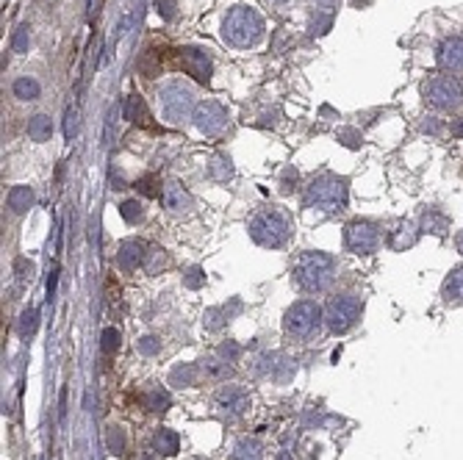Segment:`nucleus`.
<instances>
[{"label":"nucleus","instance_id":"obj_28","mask_svg":"<svg viewBox=\"0 0 463 460\" xmlns=\"http://www.w3.org/2000/svg\"><path fill=\"white\" fill-rule=\"evenodd\" d=\"M208 175L217 180V183H225V180H231L233 177V164L228 156H217V158H211V164H208Z\"/></svg>","mask_w":463,"mask_h":460},{"label":"nucleus","instance_id":"obj_22","mask_svg":"<svg viewBox=\"0 0 463 460\" xmlns=\"http://www.w3.org/2000/svg\"><path fill=\"white\" fill-rule=\"evenodd\" d=\"M11 92H14V97H17V100L31 103V100H36V97L42 95V86H39V81H36V78L25 75V78H17V81H14Z\"/></svg>","mask_w":463,"mask_h":460},{"label":"nucleus","instance_id":"obj_7","mask_svg":"<svg viewBox=\"0 0 463 460\" xmlns=\"http://www.w3.org/2000/svg\"><path fill=\"white\" fill-rule=\"evenodd\" d=\"M322 308L314 302V299H300L294 302L289 311H286V319H283V327L291 339H311L319 325H322Z\"/></svg>","mask_w":463,"mask_h":460},{"label":"nucleus","instance_id":"obj_9","mask_svg":"<svg viewBox=\"0 0 463 460\" xmlns=\"http://www.w3.org/2000/svg\"><path fill=\"white\" fill-rule=\"evenodd\" d=\"M344 244L355 255H372L383 244V230L369 219H355L344 228Z\"/></svg>","mask_w":463,"mask_h":460},{"label":"nucleus","instance_id":"obj_12","mask_svg":"<svg viewBox=\"0 0 463 460\" xmlns=\"http://www.w3.org/2000/svg\"><path fill=\"white\" fill-rule=\"evenodd\" d=\"M161 200H164V208H167L170 214H175V217H186V214H192V208H194L192 194H189L177 180H167V183H164Z\"/></svg>","mask_w":463,"mask_h":460},{"label":"nucleus","instance_id":"obj_8","mask_svg":"<svg viewBox=\"0 0 463 460\" xmlns=\"http://www.w3.org/2000/svg\"><path fill=\"white\" fill-rule=\"evenodd\" d=\"M424 100L438 111H455L463 103V89L452 75H433L424 83Z\"/></svg>","mask_w":463,"mask_h":460},{"label":"nucleus","instance_id":"obj_45","mask_svg":"<svg viewBox=\"0 0 463 460\" xmlns=\"http://www.w3.org/2000/svg\"><path fill=\"white\" fill-rule=\"evenodd\" d=\"M297 177H300V175H297V170H291V167L283 172V180H281V191H283V194H289L291 183H297Z\"/></svg>","mask_w":463,"mask_h":460},{"label":"nucleus","instance_id":"obj_36","mask_svg":"<svg viewBox=\"0 0 463 460\" xmlns=\"http://www.w3.org/2000/svg\"><path fill=\"white\" fill-rule=\"evenodd\" d=\"M36 308H28V311H22V316H20V336H31L34 333V327H36Z\"/></svg>","mask_w":463,"mask_h":460},{"label":"nucleus","instance_id":"obj_3","mask_svg":"<svg viewBox=\"0 0 463 460\" xmlns=\"http://www.w3.org/2000/svg\"><path fill=\"white\" fill-rule=\"evenodd\" d=\"M250 238L258 244V247H269V250H281L291 236V222L286 217V211L275 208V205H267V208H258L250 222Z\"/></svg>","mask_w":463,"mask_h":460},{"label":"nucleus","instance_id":"obj_26","mask_svg":"<svg viewBox=\"0 0 463 460\" xmlns=\"http://www.w3.org/2000/svg\"><path fill=\"white\" fill-rule=\"evenodd\" d=\"M122 116L130 119V122H147V106H145L142 95H128L125 109H122Z\"/></svg>","mask_w":463,"mask_h":460},{"label":"nucleus","instance_id":"obj_17","mask_svg":"<svg viewBox=\"0 0 463 460\" xmlns=\"http://www.w3.org/2000/svg\"><path fill=\"white\" fill-rule=\"evenodd\" d=\"M386 238H389V247L394 252H405V250H410L419 241V228L413 222H397V228L389 230Z\"/></svg>","mask_w":463,"mask_h":460},{"label":"nucleus","instance_id":"obj_48","mask_svg":"<svg viewBox=\"0 0 463 460\" xmlns=\"http://www.w3.org/2000/svg\"><path fill=\"white\" fill-rule=\"evenodd\" d=\"M450 133H452L455 139H463V116L452 119V125H450Z\"/></svg>","mask_w":463,"mask_h":460},{"label":"nucleus","instance_id":"obj_53","mask_svg":"<svg viewBox=\"0 0 463 460\" xmlns=\"http://www.w3.org/2000/svg\"><path fill=\"white\" fill-rule=\"evenodd\" d=\"M194 460H203V458H194Z\"/></svg>","mask_w":463,"mask_h":460},{"label":"nucleus","instance_id":"obj_18","mask_svg":"<svg viewBox=\"0 0 463 460\" xmlns=\"http://www.w3.org/2000/svg\"><path fill=\"white\" fill-rule=\"evenodd\" d=\"M419 228L424 230V233H430V236H444L450 230V217L441 208H424Z\"/></svg>","mask_w":463,"mask_h":460},{"label":"nucleus","instance_id":"obj_30","mask_svg":"<svg viewBox=\"0 0 463 460\" xmlns=\"http://www.w3.org/2000/svg\"><path fill=\"white\" fill-rule=\"evenodd\" d=\"M119 217H122L128 225H139L142 217H145V211H142L139 200H125V203L119 205Z\"/></svg>","mask_w":463,"mask_h":460},{"label":"nucleus","instance_id":"obj_43","mask_svg":"<svg viewBox=\"0 0 463 460\" xmlns=\"http://www.w3.org/2000/svg\"><path fill=\"white\" fill-rule=\"evenodd\" d=\"M175 8H177V0H156V11H159L164 20H173Z\"/></svg>","mask_w":463,"mask_h":460},{"label":"nucleus","instance_id":"obj_13","mask_svg":"<svg viewBox=\"0 0 463 460\" xmlns=\"http://www.w3.org/2000/svg\"><path fill=\"white\" fill-rule=\"evenodd\" d=\"M217 407L225 413V416H241V413H247V407H250V394L244 391V388H239V386H228V388H222L220 394H217Z\"/></svg>","mask_w":463,"mask_h":460},{"label":"nucleus","instance_id":"obj_15","mask_svg":"<svg viewBox=\"0 0 463 460\" xmlns=\"http://www.w3.org/2000/svg\"><path fill=\"white\" fill-rule=\"evenodd\" d=\"M147 247L139 241V238H128V241H122L119 244V250H116V264H119V269L122 272H133V269H139L145 261H147V252H145Z\"/></svg>","mask_w":463,"mask_h":460},{"label":"nucleus","instance_id":"obj_44","mask_svg":"<svg viewBox=\"0 0 463 460\" xmlns=\"http://www.w3.org/2000/svg\"><path fill=\"white\" fill-rule=\"evenodd\" d=\"M220 355H222V358L228 360V363H233V360H236L239 355H241V346H239V344H233V341H228V344H222V346H220Z\"/></svg>","mask_w":463,"mask_h":460},{"label":"nucleus","instance_id":"obj_2","mask_svg":"<svg viewBox=\"0 0 463 460\" xmlns=\"http://www.w3.org/2000/svg\"><path fill=\"white\" fill-rule=\"evenodd\" d=\"M305 208L311 211H319V214H342L347 211V200H349V189L347 180L339 177V175H319L311 180V186L305 189Z\"/></svg>","mask_w":463,"mask_h":460},{"label":"nucleus","instance_id":"obj_35","mask_svg":"<svg viewBox=\"0 0 463 460\" xmlns=\"http://www.w3.org/2000/svg\"><path fill=\"white\" fill-rule=\"evenodd\" d=\"M14 275H17L20 283H31L34 280V264L25 261V258H17L14 261Z\"/></svg>","mask_w":463,"mask_h":460},{"label":"nucleus","instance_id":"obj_11","mask_svg":"<svg viewBox=\"0 0 463 460\" xmlns=\"http://www.w3.org/2000/svg\"><path fill=\"white\" fill-rule=\"evenodd\" d=\"M180 67L197 81V83H208L211 81V56L200 48H183L180 50Z\"/></svg>","mask_w":463,"mask_h":460},{"label":"nucleus","instance_id":"obj_49","mask_svg":"<svg viewBox=\"0 0 463 460\" xmlns=\"http://www.w3.org/2000/svg\"><path fill=\"white\" fill-rule=\"evenodd\" d=\"M56 283H58V272L51 275V280H48V299H53L56 297Z\"/></svg>","mask_w":463,"mask_h":460},{"label":"nucleus","instance_id":"obj_4","mask_svg":"<svg viewBox=\"0 0 463 460\" xmlns=\"http://www.w3.org/2000/svg\"><path fill=\"white\" fill-rule=\"evenodd\" d=\"M222 36L233 48H253L264 36V20L253 6H233L222 20Z\"/></svg>","mask_w":463,"mask_h":460},{"label":"nucleus","instance_id":"obj_51","mask_svg":"<svg viewBox=\"0 0 463 460\" xmlns=\"http://www.w3.org/2000/svg\"><path fill=\"white\" fill-rule=\"evenodd\" d=\"M278 460H291V458H289V452H283V455H281Z\"/></svg>","mask_w":463,"mask_h":460},{"label":"nucleus","instance_id":"obj_34","mask_svg":"<svg viewBox=\"0 0 463 460\" xmlns=\"http://www.w3.org/2000/svg\"><path fill=\"white\" fill-rule=\"evenodd\" d=\"M100 349H103L106 355H114L116 349H119V330H116V327H106V330H103V336H100Z\"/></svg>","mask_w":463,"mask_h":460},{"label":"nucleus","instance_id":"obj_29","mask_svg":"<svg viewBox=\"0 0 463 460\" xmlns=\"http://www.w3.org/2000/svg\"><path fill=\"white\" fill-rule=\"evenodd\" d=\"M203 374L206 377H211V380H225L228 374H231V363L228 360H203Z\"/></svg>","mask_w":463,"mask_h":460},{"label":"nucleus","instance_id":"obj_41","mask_svg":"<svg viewBox=\"0 0 463 460\" xmlns=\"http://www.w3.org/2000/svg\"><path fill=\"white\" fill-rule=\"evenodd\" d=\"M145 264H147V269H150V272H156V269H159V264L164 266V264H167V255H164V250L153 247V250L147 252V261H145Z\"/></svg>","mask_w":463,"mask_h":460},{"label":"nucleus","instance_id":"obj_32","mask_svg":"<svg viewBox=\"0 0 463 460\" xmlns=\"http://www.w3.org/2000/svg\"><path fill=\"white\" fill-rule=\"evenodd\" d=\"M136 189H139L145 197H159V194L164 191V186H161V180H159L156 175H145L142 180H136Z\"/></svg>","mask_w":463,"mask_h":460},{"label":"nucleus","instance_id":"obj_33","mask_svg":"<svg viewBox=\"0 0 463 460\" xmlns=\"http://www.w3.org/2000/svg\"><path fill=\"white\" fill-rule=\"evenodd\" d=\"M106 444H109V452L112 455H122L125 452V430L122 427H109Z\"/></svg>","mask_w":463,"mask_h":460},{"label":"nucleus","instance_id":"obj_46","mask_svg":"<svg viewBox=\"0 0 463 460\" xmlns=\"http://www.w3.org/2000/svg\"><path fill=\"white\" fill-rule=\"evenodd\" d=\"M422 130L430 133V136H436V133H441V122H438L436 116H427V119L422 122Z\"/></svg>","mask_w":463,"mask_h":460},{"label":"nucleus","instance_id":"obj_16","mask_svg":"<svg viewBox=\"0 0 463 460\" xmlns=\"http://www.w3.org/2000/svg\"><path fill=\"white\" fill-rule=\"evenodd\" d=\"M438 64L450 72L463 69V36H452V39H444L441 48H438Z\"/></svg>","mask_w":463,"mask_h":460},{"label":"nucleus","instance_id":"obj_14","mask_svg":"<svg viewBox=\"0 0 463 460\" xmlns=\"http://www.w3.org/2000/svg\"><path fill=\"white\" fill-rule=\"evenodd\" d=\"M339 3H342V0H311V8H314L311 34H314V36H322V34H328V31L333 28Z\"/></svg>","mask_w":463,"mask_h":460},{"label":"nucleus","instance_id":"obj_6","mask_svg":"<svg viewBox=\"0 0 463 460\" xmlns=\"http://www.w3.org/2000/svg\"><path fill=\"white\" fill-rule=\"evenodd\" d=\"M363 313V299L355 297V294H342V297H333L325 308V325L330 327V333L336 336H344L349 333L358 319Z\"/></svg>","mask_w":463,"mask_h":460},{"label":"nucleus","instance_id":"obj_25","mask_svg":"<svg viewBox=\"0 0 463 460\" xmlns=\"http://www.w3.org/2000/svg\"><path fill=\"white\" fill-rule=\"evenodd\" d=\"M231 460H264V449L255 438H241L233 449Z\"/></svg>","mask_w":463,"mask_h":460},{"label":"nucleus","instance_id":"obj_31","mask_svg":"<svg viewBox=\"0 0 463 460\" xmlns=\"http://www.w3.org/2000/svg\"><path fill=\"white\" fill-rule=\"evenodd\" d=\"M28 48H31V28L17 25V31L11 34V50L14 53H28Z\"/></svg>","mask_w":463,"mask_h":460},{"label":"nucleus","instance_id":"obj_50","mask_svg":"<svg viewBox=\"0 0 463 460\" xmlns=\"http://www.w3.org/2000/svg\"><path fill=\"white\" fill-rule=\"evenodd\" d=\"M455 247H458V252L463 255V230L458 233V236H455Z\"/></svg>","mask_w":463,"mask_h":460},{"label":"nucleus","instance_id":"obj_5","mask_svg":"<svg viewBox=\"0 0 463 460\" xmlns=\"http://www.w3.org/2000/svg\"><path fill=\"white\" fill-rule=\"evenodd\" d=\"M159 106H161V114L164 119H170L173 125H180L186 119L194 116V95L189 86H183L180 81H170L159 89Z\"/></svg>","mask_w":463,"mask_h":460},{"label":"nucleus","instance_id":"obj_37","mask_svg":"<svg viewBox=\"0 0 463 460\" xmlns=\"http://www.w3.org/2000/svg\"><path fill=\"white\" fill-rule=\"evenodd\" d=\"M78 125H81V122H78V111H75V109H67V111H64V136H67L69 142L78 136Z\"/></svg>","mask_w":463,"mask_h":460},{"label":"nucleus","instance_id":"obj_47","mask_svg":"<svg viewBox=\"0 0 463 460\" xmlns=\"http://www.w3.org/2000/svg\"><path fill=\"white\" fill-rule=\"evenodd\" d=\"M114 119H116V109H112V111H109V116H106V133H103V144H109V142H112V133H114Z\"/></svg>","mask_w":463,"mask_h":460},{"label":"nucleus","instance_id":"obj_40","mask_svg":"<svg viewBox=\"0 0 463 460\" xmlns=\"http://www.w3.org/2000/svg\"><path fill=\"white\" fill-rule=\"evenodd\" d=\"M339 142H342L344 147H349V150H358V147H361V133H358L355 128H342V130H339Z\"/></svg>","mask_w":463,"mask_h":460},{"label":"nucleus","instance_id":"obj_27","mask_svg":"<svg viewBox=\"0 0 463 460\" xmlns=\"http://www.w3.org/2000/svg\"><path fill=\"white\" fill-rule=\"evenodd\" d=\"M145 405L153 410V413H164L170 407V394L161 388V386H150L145 391Z\"/></svg>","mask_w":463,"mask_h":460},{"label":"nucleus","instance_id":"obj_1","mask_svg":"<svg viewBox=\"0 0 463 460\" xmlns=\"http://www.w3.org/2000/svg\"><path fill=\"white\" fill-rule=\"evenodd\" d=\"M294 286L305 294H322L336 280V258L322 250H305L291 269Z\"/></svg>","mask_w":463,"mask_h":460},{"label":"nucleus","instance_id":"obj_20","mask_svg":"<svg viewBox=\"0 0 463 460\" xmlns=\"http://www.w3.org/2000/svg\"><path fill=\"white\" fill-rule=\"evenodd\" d=\"M200 366H194V363H177L173 372H170V383L173 386H186V388H192V386H197V380H200Z\"/></svg>","mask_w":463,"mask_h":460},{"label":"nucleus","instance_id":"obj_52","mask_svg":"<svg viewBox=\"0 0 463 460\" xmlns=\"http://www.w3.org/2000/svg\"><path fill=\"white\" fill-rule=\"evenodd\" d=\"M272 3H286V0H272Z\"/></svg>","mask_w":463,"mask_h":460},{"label":"nucleus","instance_id":"obj_23","mask_svg":"<svg viewBox=\"0 0 463 460\" xmlns=\"http://www.w3.org/2000/svg\"><path fill=\"white\" fill-rule=\"evenodd\" d=\"M28 136L31 142H48L53 136V122L48 114H36L28 119Z\"/></svg>","mask_w":463,"mask_h":460},{"label":"nucleus","instance_id":"obj_38","mask_svg":"<svg viewBox=\"0 0 463 460\" xmlns=\"http://www.w3.org/2000/svg\"><path fill=\"white\" fill-rule=\"evenodd\" d=\"M183 286H186V288L206 286V272H203L200 266H192V269H186V275H183Z\"/></svg>","mask_w":463,"mask_h":460},{"label":"nucleus","instance_id":"obj_19","mask_svg":"<svg viewBox=\"0 0 463 460\" xmlns=\"http://www.w3.org/2000/svg\"><path fill=\"white\" fill-rule=\"evenodd\" d=\"M6 203H8V211H11V214L22 217V214L34 205V191H31V186H14V189L8 191V197H6Z\"/></svg>","mask_w":463,"mask_h":460},{"label":"nucleus","instance_id":"obj_42","mask_svg":"<svg viewBox=\"0 0 463 460\" xmlns=\"http://www.w3.org/2000/svg\"><path fill=\"white\" fill-rule=\"evenodd\" d=\"M139 352H142V355H156V352H161V339H156V336L142 339V341H139Z\"/></svg>","mask_w":463,"mask_h":460},{"label":"nucleus","instance_id":"obj_21","mask_svg":"<svg viewBox=\"0 0 463 460\" xmlns=\"http://www.w3.org/2000/svg\"><path fill=\"white\" fill-rule=\"evenodd\" d=\"M153 447H156V452L159 455H177V449H180V438H177V433L170 430V427H161L159 433H156V438H153Z\"/></svg>","mask_w":463,"mask_h":460},{"label":"nucleus","instance_id":"obj_24","mask_svg":"<svg viewBox=\"0 0 463 460\" xmlns=\"http://www.w3.org/2000/svg\"><path fill=\"white\" fill-rule=\"evenodd\" d=\"M441 294H444L447 302H463V264L450 272V278L444 280Z\"/></svg>","mask_w":463,"mask_h":460},{"label":"nucleus","instance_id":"obj_10","mask_svg":"<svg viewBox=\"0 0 463 460\" xmlns=\"http://www.w3.org/2000/svg\"><path fill=\"white\" fill-rule=\"evenodd\" d=\"M192 122H194V128H197L200 133H206V136H220V133H225L231 116H228V111H225L217 100H206V103H200V106L194 109Z\"/></svg>","mask_w":463,"mask_h":460},{"label":"nucleus","instance_id":"obj_39","mask_svg":"<svg viewBox=\"0 0 463 460\" xmlns=\"http://www.w3.org/2000/svg\"><path fill=\"white\" fill-rule=\"evenodd\" d=\"M139 69H142L147 78H156V75L161 72V67L156 64V50H147V53H145V58L139 61Z\"/></svg>","mask_w":463,"mask_h":460}]
</instances>
